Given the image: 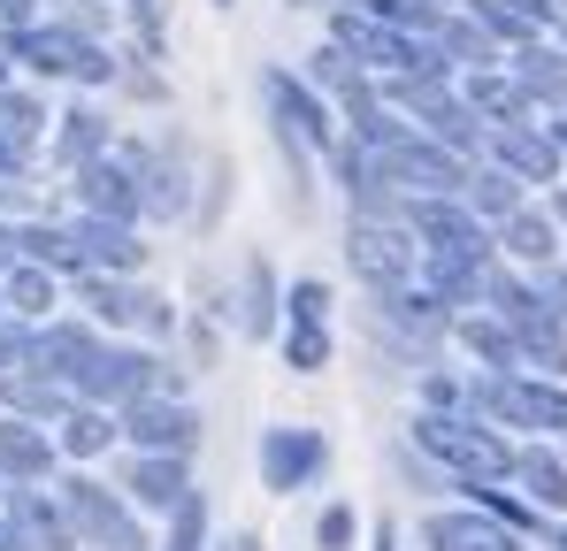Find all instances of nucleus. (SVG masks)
Returning a JSON list of instances; mask_svg holds the SVG:
<instances>
[{"mask_svg": "<svg viewBox=\"0 0 567 551\" xmlns=\"http://www.w3.org/2000/svg\"><path fill=\"white\" fill-rule=\"evenodd\" d=\"M414 445L437 459V467H453L461 482H498V475H514V453H506V437H498V422H461V414H422L414 422Z\"/></svg>", "mask_w": 567, "mask_h": 551, "instance_id": "1", "label": "nucleus"}, {"mask_svg": "<svg viewBox=\"0 0 567 551\" xmlns=\"http://www.w3.org/2000/svg\"><path fill=\"white\" fill-rule=\"evenodd\" d=\"M475 406H483V422H498V429H545V437H567V391L545 383V375L498 367V375L475 383Z\"/></svg>", "mask_w": 567, "mask_h": 551, "instance_id": "2", "label": "nucleus"}, {"mask_svg": "<svg viewBox=\"0 0 567 551\" xmlns=\"http://www.w3.org/2000/svg\"><path fill=\"white\" fill-rule=\"evenodd\" d=\"M406 230L430 246V261H461V269H491V253H498V230L461 207V199H414L406 207Z\"/></svg>", "mask_w": 567, "mask_h": 551, "instance_id": "3", "label": "nucleus"}, {"mask_svg": "<svg viewBox=\"0 0 567 551\" xmlns=\"http://www.w3.org/2000/svg\"><path fill=\"white\" fill-rule=\"evenodd\" d=\"M8 54H16V62H31L39 77H78V85H107V77H115L107 46L85 39V31H70V23H31V31H16V39H8Z\"/></svg>", "mask_w": 567, "mask_h": 551, "instance_id": "4", "label": "nucleus"}, {"mask_svg": "<svg viewBox=\"0 0 567 551\" xmlns=\"http://www.w3.org/2000/svg\"><path fill=\"white\" fill-rule=\"evenodd\" d=\"M383 100H406V107L422 115L414 131H430V138H437V146H453L461 162L483 146V131H475L483 115H475V107H468L453 85H445V77H383Z\"/></svg>", "mask_w": 567, "mask_h": 551, "instance_id": "5", "label": "nucleus"}, {"mask_svg": "<svg viewBox=\"0 0 567 551\" xmlns=\"http://www.w3.org/2000/svg\"><path fill=\"white\" fill-rule=\"evenodd\" d=\"M78 391L93 406H138L162 391V361L138 353V345H93V361L78 367Z\"/></svg>", "mask_w": 567, "mask_h": 551, "instance_id": "6", "label": "nucleus"}, {"mask_svg": "<svg viewBox=\"0 0 567 551\" xmlns=\"http://www.w3.org/2000/svg\"><path fill=\"white\" fill-rule=\"evenodd\" d=\"M62 506H70V521H78V537L100 551H146V537H138V513L107 490V482H93V475H70L62 482Z\"/></svg>", "mask_w": 567, "mask_h": 551, "instance_id": "7", "label": "nucleus"}, {"mask_svg": "<svg viewBox=\"0 0 567 551\" xmlns=\"http://www.w3.org/2000/svg\"><path fill=\"white\" fill-rule=\"evenodd\" d=\"M346 253H353V269L369 276L377 291H399V283L414 276V246H406V230H399L391 215H353Z\"/></svg>", "mask_w": 567, "mask_h": 551, "instance_id": "8", "label": "nucleus"}, {"mask_svg": "<svg viewBox=\"0 0 567 551\" xmlns=\"http://www.w3.org/2000/svg\"><path fill=\"white\" fill-rule=\"evenodd\" d=\"M284 314H291V337H284L291 367L299 375H322L330 367V291H322V276H299L284 291Z\"/></svg>", "mask_w": 567, "mask_h": 551, "instance_id": "9", "label": "nucleus"}, {"mask_svg": "<svg viewBox=\"0 0 567 551\" xmlns=\"http://www.w3.org/2000/svg\"><path fill=\"white\" fill-rule=\"evenodd\" d=\"M261 92H269V107H277V123L291 131V138L338 154V115H330V100H322L315 85H299L291 70H261Z\"/></svg>", "mask_w": 567, "mask_h": 551, "instance_id": "10", "label": "nucleus"}, {"mask_svg": "<svg viewBox=\"0 0 567 551\" xmlns=\"http://www.w3.org/2000/svg\"><path fill=\"white\" fill-rule=\"evenodd\" d=\"M78 199H85V215H107V222H138L146 215V184L138 169L123 162V154H100L78 169Z\"/></svg>", "mask_w": 567, "mask_h": 551, "instance_id": "11", "label": "nucleus"}, {"mask_svg": "<svg viewBox=\"0 0 567 551\" xmlns=\"http://www.w3.org/2000/svg\"><path fill=\"white\" fill-rule=\"evenodd\" d=\"M330 467L322 429H261V482L269 490H307Z\"/></svg>", "mask_w": 567, "mask_h": 551, "instance_id": "12", "label": "nucleus"}, {"mask_svg": "<svg viewBox=\"0 0 567 551\" xmlns=\"http://www.w3.org/2000/svg\"><path fill=\"white\" fill-rule=\"evenodd\" d=\"M123 437L138 453H192L199 445V414L185 398H138V406H123Z\"/></svg>", "mask_w": 567, "mask_h": 551, "instance_id": "13", "label": "nucleus"}, {"mask_svg": "<svg viewBox=\"0 0 567 551\" xmlns=\"http://www.w3.org/2000/svg\"><path fill=\"white\" fill-rule=\"evenodd\" d=\"M483 154H491V169H506L514 184H553V177H560V146H553V131H529V123H506Z\"/></svg>", "mask_w": 567, "mask_h": 551, "instance_id": "14", "label": "nucleus"}, {"mask_svg": "<svg viewBox=\"0 0 567 551\" xmlns=\"http://www.w3.org/2000/svg\"><path fill=\"white\" fill-rule=\"evenodd\" d=\"M93 345H100V337L85 330V322H39L23 367H31V375H47V383H78V367L93 361Z\"/></svg>", "mask_w": 567, "mask_h": 551, "instance_id": "15", "label": "nucleus"}, {"mask_svg": "<svg viewBox=\"0 0 567 551\" xmlns=\"http://www.w3.org/2000/svg\"><path fill=\"white\" fill-rule=\"evenodd\" d=\"M422 544L430 551H522V537H514L506 521L461 506V513H430V521H422Z\"/></svg>", "mask_w": 567, "mask_h": 551, "instance_id": "16", "label": "nucleus"}, {"mask_svg": "<svg viewBox=\"0 0 567 551\" xmlns=\"http://www.w3.org/2000/svg\"><path fill=\"white\" fill-rule=\"evenodd\" d=\"M70 238H78L85 269H100V276L138 269V238H131V222H107V215H78V222H70Z\"/></svg>", "mask_w": 567, "mask_h": 551, "instance_id": "17", "label": "nucleus"}, {"mask_svg": "<svg viewBox=\"0 0 567 551\" xmlns=\"http://www.w3.org/2000/svg\"><path fill=\"white\" fill-rule=\"evenodd\" d=\"M85 299H93L100 322H146V330H169V306L154 291H131L123 276H85Z\"/></svg>", "mask_w": 567, "mask_h": 551, "instance_id": "18", "label": "nucleus"}, {"mask_svg": "<svg viewBox=\"0 0 567 551\" xmlns=\"http://www.w3.org/2000/svg\"><path fill=\"white\" fill-rule=\"evenodd\" d=\"M185 453H138L131 459V498L154 506V513H177L185 506Z\"/></svg>", "mask_w": 567, "mask_h": 551, "instance_id": "19", "label": "nucleus"}, {"mask_svg": "<svg viewBox=\"0 0 567 551\" xmlns=\"http://www.w3.org/2000/svg\"><path fill=\"white\" fill-rule=\"evenodd\" d=\"M8 521L31 537L39 551H70L78 544V521H70V506H47L39 490H8Z\"/></svg>", "mask_w": 567, "mask_h": 551, "instance_id": "20", "label": "nucleus"}, {"mask_svg": "<svg viewBox=\"0 0 567 551\" xmlns=\"http://www.w3.org/2000/svg\"><path fill=\"white\" fill-rule=\"evenodd\" d=\"M445 314H453V306H445L430 283H422V291H414V283L377 291V322H391V330H422V337H430V330H445Z\"/></svg>", "mask_w": 567, "mask_h": 551, "instance_id": "21", "label": "nucleus"}, {"mask_svg": "<svg viewBox=\"0 0 567 551\" xmlns=\"http://www.w3.org/2000/svg\"><path fill=\"white\" fill-rule=\"evenodd\" d=\"M461 100H468L483 123H522L529 115V92L514 85V70H475L468 85H461Z\"/></svg>", "mask_w": 567, "mask_h": 551, "instance_id": "22", "label": "nucleus"}, {"mask_svg": "<svg viewBox=\"0 0 567 551\" xmlns=\"http://www.w3.org/2000/svg\"><path fill=\"white\" fill-rule=\"evenodd\" d=\"M514 85L529 92L537 107H560V115H567V54H545V46H522V54H514Z\"/></svg>", "mask_w": 567, "mask_h": 551, "instance_id": "23", "label": "nucleus"}, {"mask_svg": "<svg viewBox=\"0 0 567 551\" xmlns=\"http://www.w3.org/2000/svg\"><path fill=\"white\" fill-rule=\"evenodd\" d=\"M514 361H529V375H560L567 367V330L553 322V314L514 322Z\"/></svg>", "mask_w": 567, "mask_h": 551, "instance_id": "24", "label": "nucleus"}, {"mask_svg": "<svg viewBox=\"0 0 567 551\" xmlns=\"http://www.w3.org/2000/svg\"><path fill=\"white\" fill-rule=\"evenodd\" d=\"M514 482H522L529 506H545V513L567 506V459L560 453H514Z\"/></svg>", "mask_w": 567, "mask_h": 551, "instance_id": "25", "label": "nucleus"}, {"mask_svg": "<svg viewBox=\"0 0 567 551\" xmlns=\"http://www.w3.org/2000/svg\"><path fill=\"white\" fill-rule=\"evenodd\" d=\"M0 467H8L16 482H39V475L54 467V445H47V437H39V429H31L23 414H16V422L0 429Z\"/></svg>", "mask_w": 567, "mask_h": 551, "instance_id": "26", "label": "nucleus"}, {"mask_svg": "<svg viewBox=\"0 0 567 551\" xmlns=\"http://www.w3.org/2000/svg\"><path fill=\"white\" fill-rule=\"evenodd\" d=\"M100 154H107V123H100L93 107H70V115H62V138H54V162H62V169H85Z\"/></svg>", "mask_w": 567, "mask_h": 551, "instance_id": "27", "label": "nucleus"}, {"mask_svg": "<svg viewBox=\"0 0 567 551\" xmlns=\"http://www.w3.org/2000/svg\"><path fill=\"white\" fill-rule=\"evenodd\" d=\"M498 246L514 253V261H529V269H553V253H560V238H553V215H514L506 230H498Z\"/></svg>", "mask_w": 567, "mask_h": 551, "instance_id": "28", "label": "nucleus"}, {"mask_svg": "<svg viewBox=\"0 0 567 551\" xmlns=\"http://www.w3.org/2000/svg\"><path fill=\"white\" fill-rule=\"evenodd\" d=\"M461 199H468L491 230H506V222L522 215V184L506 177V169H483V177H468V191H461Z\"/></svg>", "mask_w": 567, "mask_h": 551, "instance_id": "29", "label": "nucleus"}, {"mask_svg": "<svg viewBox=\"0 0 567 551\" xmlns=\"http://www.w3.org/2000/svg\"><path fill=\"white\" fill-rule=\"evenodd\" d=\"M16 246H23V261H39V269H78V276H85L78 238H70V230H54V222H23V230H16Z\"/></svg>", "mask_w": 567, "mask_h": 551, "instance_id": "30", "label": "nucleus"}, {"mask_svg": "<svg viewBox=\"0 0 567 551\" xmlns=\"http://www.w3.org/2000/svg\"><path fill=\"white\" fill-rule=\"evenodd\" d=\"M115 437H123V429H115L100 406H70V414H62V453L70 459H100Z\"/></svg>", "mask_w": 567, "mask_h": 551, "instance_id": "31", "label": "nucleus"}, {"mask_svg": "<svg viewBox=\"0 0 567 551\" xmlns=\"http://www.w3.org/2000/svg\"><path fill=\"white\" fill-rule=\"evenodd\" d=\"M0 299H8V314L39 322V314L54 306V276L39 269V261H16V269H8V283H0Z\"/></svg>", "mask_w": 567, "mask_h": 551, "instance_id": "32", "label": "nucleus"}, {"mask_svg": "<svg viewBox=\"0 0 567 551\" xmlns=\"http://www.w3.org/2000/svg\"><path fill=\"white\" fill-rule=\"evenodd\" d=\"M453 330H461L468 353L491 361V375H498V367H522V361H514V322H498V314H468V322H453Z\"/></svg>", "mask_w": 567, "mask_h": 551, "instance_id": "33", "label": "nucleus"}, {"mask_svg": "<svg viewBox=\"0 0 567 551\" xmlns=\"http://www.w3.org/2000/svg\"><path fill=\"white\" fill-rule=\"evenodd\" d=\"M238 322H246L254 337H269V330H277V276L261 269V261L246 269V306H238Z\"/></svg>", "mask_w": 567, "mask_h": 551, "instance_id": "34", "label": "nucleus"}, {"mask_svg": "<svg viewBox=\"0 0 567 551\" xmlns=\"http://www.w3.org/2000/svg\"><path fill=\"white\" fill-rule=\"evenodd\" d=\"M468 506H475V513H491V521H506L514 537H529V529H537V506H522V498H506L498 482H468Z\"/></svg>", "mask_w": 567, "mask_h": 551, "instance_id": "35", "label": "nucleus"}, {"mask_svg": "<svg viewBox=\"0 0 567 551\" xmlns=\"http://www.w3.org/2000/svg\"><path fill=\"white\" fill-rule=\"evenodd\" d=\"M0 398H8L16 414H70V398H62V383H47V375H23V383H0Z\"/></svg>", "mask_w": 567, "mask_h": 551, "instance_id": "36", "label": "nucleus"}, {"mask_svg": "<svg viewBox=\"0 0 567 551\" xmlns=\"http://www.w3.org/2000/svg\"><path fill=\"white\" fill-rule=\"evenodd\" d=\"M39 123H47V115H39V100H31V92H0V138L31 146V138H39Z\"/></svg>", "mask_w": 567, "mask_h": 551, "instance_id": "37", "label": "nucleus"}, {"mask_svg": "<svg viewBox=\"0 0 567 551\" xmlns=\"http://www.w3.org/2000/svg\"><path fill=\"white\" fill-rule=\"evenodd\" d=\"M199 544H207V498L185 490V506L169 513V551H199Z\"/></svg>", "mask_w": 567, "mask_h": 551, "instance_id": "38", "label": "nucleus"}, {"mask_svg": "<svg viewBox=\"0 0 567 551\" xmlns=\"http://www.w3.org/2000/svg\"><path fill=\"white\" fill-rule=\"evenodd\" d=\"M475 23H483L491 39H506V46H529V39H537V23H522L506 0H475Z\"/></svg>", "mask_w": 567, "mask_h": 551, "instance_id": "39", "label": "nucleus"}, {"mask_svg": "<svg viewBox=\"0 0 567 551\" xmlns=\"http://www.w3.org/2000/svg\"><path fill=\"white\" fill-rule=\"evenodd\" d=\"M315 544H322V551H346V544H353V513H346V506H330V513L315 521Z\"/></svg>", "mask_w": 567, "mask_h": 551, "instance_id": "40", "label": "nucleus"}, {"mask_svg": "<svg viewBox=\"0 0 567 551\" xmlns=\"http://www.w3.org/2000/svg\"><path fill=\"white\" fill-rule=\"evenodd\" d=\"M537 306H545V314L567 330V269H545V276H537Z\"/></svg>", "mask_w": 567, "mask_h": 551, "instance_id": "41", "label": "nucleus"}, {"mask_svg": "<svg viewBox=\"0 0 567 551\" xmlns=\"http://www.w3.org/2000/svg\"><path fill=\"white\" fill-rule=\"evenodd\" d=\"M422 398H430V414H453V406H461V383H453V375H430Z\"/></svg>", "mask_w": 567, "mask_h": 551, "instance_id": "42", "label": "nucleus"}, {"mask_svg": "<svg viewBox=\"0 0 567 551\" xmlns=\"http://www.w3.org/2000/svg\"><path fill=\"white\" fill-rule=\"evenodd\" d=\"M23 353H31V330L0 322V367H23Z\"/></svg>", "mask_w": 567, "mask_h": 551, "instance_id": "43", "label": "nucleus"}, {"mask_svg": "<svg viewBox=\"0 0 567 551\" xmlns=\"http://www.w3.org/2000/svg\"><path fill=\"white\" fill-rule=\"evenodd\" d=\"M506 8H514V15H522V23H537V31H545V23H553V15H560V8H553V0H506Z\"/></svg>", "mask_w": 567, "mask_h": 551, "instance_id": "44", "label": "nucleus"}, {"mask_svg": "<svg viewBox=\"0 0 567 551\" xmlns=\"http://www.w3.org/2000/svg\"><path fill=\"white\" fill-rule=\"evenodd\" d=\"M23 162H31V146H16V138H0V177H23Z\"/></svg>", "mask_w": 567, "mask_h": 551, "instance_id": "45", "label": "nucleus"}, {"mask_svg": "<svg viewBox=\"0 0 567 551\" xmlns=\"http://www.w3.org/2000/svg\"><path fill=\"white\" fill-rule=\"evenodd\" d=\"M0 551H39V544H31V537H23V529H16V521L0 513Z\"/></svg>", "mask_w": 567, "mask_h": 551, "instance_id": "46", "label": "nucleus"}, {"mask_svg": "<svg viewBox=\"0 0 567 551\" xmlns=\"http://www.w3.org/2000/svg\"><path fill=\"white\" fill-rule=\"evenodd\" d=\"M16 261H23V246H16V230H0V276L16 269Z\"/></svg>", "mask_w": 567, "mask_h": 551, "instance_id": "47", "label": "nucleus"}, {"mask_svg": "<svg viewBox=\"0 0 567 551\" xmlns=\"http://www.w3.org/2000/svg\"><path fill=\"white\" fill-rule=\"evenodd\" d=\"M223 551H261V544H254V537H230V544H223Z\"/></svg>", "mask_w": 567, "mask_h": 551, "instance_id": "48", "label": "nucleus"}, {"mask_svg": "<svg viewBox=\"0 0 567 551\" xmlns=\"http://www.w3.org/2000/svg\"><path fill=\"white\" fill-rule=\"evenodd\" d=\"M23 8H31V0H0V15H23Z\"/></svg>", "mask_w": 567, "mask_h": 551, "instance_id": "49", "label": "nucleus"}, {"mask_svg": "<svg viewBox=\"0 0 567 551\" xmlns=\"http://www.w3.org/2000/svg\"><path fill=\"white\" fill-rule=\"evenodd\" d=\"M8 62H16V54H8V46H0V92H8Z\"/></svg>", "mask_w": 567, "mask_h": 551, "instance_id": "50", "label": "nucleus"}, {"mask_svg": "<svg viewBox=\"0 0 567 551\" xmlns=\"http://www.w3.org/2000/svg\"><path fill=\"white\" fill-rule=\"evenodd\" d=\"M553 146H567V115H560V123H553Z\"/></svg>", "mask_w": 567, "mask_h": 551, "instance_id": "51", "label": "nucleus"}, {"mask_svg": "<svg viewBox=\"0 0 567 551\" xmlns=\"http://www.w3.org/2000/svg\"><path fill=\"white\" fill-rule=\"evenodd\" d=\"M138 15H146V23H154V0H138Z\"/></svg>", "mask_w": 567, "mask_h": 551, "instance_id": "52", "label": "nucleus"}, {"mask_svg": "<svg viewBox=\"0 0 567 551\" xmlns=\"http://www.w3.org/2000/svg\"><path fill=\"white\" fill-rule=\"evenodd\" d=\"M560 54H567V15H560Z\"/></svg>", "mask_w": 567, "mask_h": 551, "instance_id": "53", "label": "nucleus"}, {"mask_svg": "<svg viewBox=\"0 0 567 551\" xmlns=\"http://www.w3.org/2000/svg\"><path fill=\"white\" fill-rule=\"evenodd\" d=\"M553 551H567V529H560V544H553Z\"/></svg>", "mask_w": 567, "mask_h": 551, "instance_id": "54", "label": "nucleus"}, {"mask_svg": "<svg viewBox=\"0 0 567 551\" xmlns=\"http://www.w3.org/2000/svg\"><path fill=\"white\" fill-rule=\"evenodd\" d=\"M553 8H560V15H567V0H553Z\"/></svg>", "mask_w": 567, "mask_h": 551, "instance_id": "55", "label": "nucleus"}, {"mask_svg": "<svg viewBox=\"0 0 567 551\" xmlns=\"http://www.w3.org/2000/svg\"><path fill=\"white\" fill-rule=\"evenodd\" d=\"M0 482H8V467H0Z\"/></svg>", "mask_w": 567, "mask_h": 551, "instance_id": "56", "label": "nucleus"}, {"mask_svg": "<svg viewBox=\"0 0 567 551\" xmlns=\"http://www.w3.org/2000/svg\"><path fill=\"white\" fill-rule=\"evenodd\" d=\"M215 8H230V0H215Z\"/></svg>", "mask_w": 567, "mask_h": 551, "instance_id": "57", "label": "nucleus"}, {"mask_svg": "<svg viewBox=\"0 0 567 551\" xmlns=\"http://www.w3.org/2000/svg\"><path fill=\"white\" fill-rule=\"evenodd\" d=\"M0 184H8V177H0Z\"/></svg>", "mask_w": 567, "mask_h": 551, "instance_id": "58", "label": "nucleus"}]
</instances>
